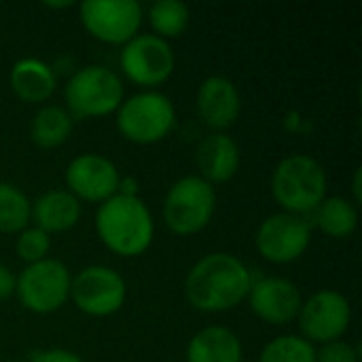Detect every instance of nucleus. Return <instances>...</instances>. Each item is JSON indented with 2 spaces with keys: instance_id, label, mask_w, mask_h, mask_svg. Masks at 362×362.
<instances>
[{
  "instance_id": "nucleus-10",
  "label": "nucleus",
  "mask_w": 362,
  "mask_h": 362,
  "mask_svg": "<svg viewBox=\"0 0 362 362\" xmlns=\"http://www.w3.org/2000/svg\"><path fill=\"white\" fill-rule=\"evenodd\" d=\"M312 244V225L305 216L276 212L269 214L257 229V252L274 265L299 261Z\"/></svg>"
},
{
  "instance_id": "nucleus-12",
  "label": "nucleus",
  "mask_w": 362,
  "mask_h": 362,
  "mask_svg": "<svg viewBox=\"0 0 362 362\" xmlns=\"http://www.w3.org/2000/svg\"><path fill=\"white\" fill-rule=\"evenodd\" d=\"M78 15L89 36L115 47L136 38L142 25V6L136 0H87Z\"/></svg>"
},
{
  "instance_id": "nucleus-22",
  "label": "nucleus",
  "mask_w": 362,
  "mask_h": 362,
  "mask_svg": "<svg viewBox=\"0 0 362 362\" xmlns=\"http://www.w3.org/2000/svg\"><path fill=\"white\" fill-rule=\"evenodd\" d=\"M148 21L153 34L170 42L172 38H180L187 32L191 21V11L180 0H159L148 8Z\"/></svg>"
},
{
  "instance_id": "nucleus-24",
  "label": "nucleus",
  "mask_w": 362,
  "mask_h": 362,
  "mask_svg": "<svg viewBox=\"0 0 362 362\" xmlns=\"http://www.w3.org/2000/svg\"><path fill=\"white\" fill-rule=\"evenodd\" d=\"M259 362H316V348L301 335H280L263 348Z\"/></svg>"
},
{
  "instance_id": "nucleus-14",
  "label": "nucleus",
  "mask_w": 362,
  "mask_h": 362,
  "mask_svg": "<svg viewBox=\"0 0 362 362\" xmlns=\"http://www.w3.org/2000/svg\"><path fill=\"white\" fill-rule=\"evenodd\" d=\"M246 299L255 316L272 327H284L295 322L303 305V297L297 284L278 276L252 280Z\"/></svg>"
},
{
  "instance_id": "nucleus-2",
  "label": "nucleus",
  "mask_w": 362,
  "mask_h": 362,
  "mask_svg": "<svg viewBox=\"0 0 362 362\" xmlns=\"http://www.w3.org/2000/svg\"><path fill=\"white\" fill-rule=\"evenodd\" d=\"M100 242L117 257H142L155 238V221L142 197L115 195L95 212Z\"/></svg>"
},
{
  "instance_id": "nucleus-19",
  "label": "nucleus",
  "mask_w": 362,
  "mask_h": 362,
  "mask_svg": "<svg viewBox=\"0 0 362 362\" xmlns=\"http://www.w3.org/2000/svg\"><path fill=\"white\" fill-rule=\"evenodd\" d=\"M187 362H242L244 346L227 327H206L187 346Z\"/></svg>"
},
{
  "instance_id": "nucleus-17",
  "label": "nucleus",
  "mask_w": 362,
  "mask_h": 362,
  "mask_svg": "<svg viewBox=\"0 0 362 362\" xmlns=\"http://www.w3.org/2000/svg\"><path fill=\"white\" fill-rule=\"evenodd\" d=\"M81 202L66 189H53L32 202V223L45 233H66L81 221Z\"/></svg>"
},
{
  "instance_id": "nucleus-20",
  "label": "nucleus",
  "mask_w": 362,
  "mask_h": 362,
  "mask_svg": "<svg viewBox=\"0 0 362 362\" xmlns=\"http://www.w3.org/2000/svg\"><path fill=\"white\" fill-rule=\"evenodd\" d=\"M312 214L316 227L333 240H348L358 227V206L341 195H327Z\"/></svg>"
},
{
  "instance_id": "nucleus-27",
  "label": "nucleus",
  "mask_w": 362,
  "mask_h": 362,
  "mask_svg": "<svg viewBox=\"0 0 362 362\" xmlns=\"http://www.w3.org/2000/svg\"><path fill=\"white\" fill-rule=\"evenodd\" d=\"M30 362H85L78 354L62 348H49V350H36L30 354Z\"/></svg>"
},
{
  "instance_id": "nucleus-30",
  "label": "nucleus",
  "mask_w": 362,
  "mask_h": 362,
  "mask_svg": "<svg viewBox=\"0 0 362 362\" xmlns=\"http://www.w3.org/2000/svg\"><path fill=\"white\" fill-rule=\"evenodd\" d=\"M45 6H49V8H68V6H72V2H45Z\"/></svg>"
},
{
  "instance_id": "nucleus-7",
  "label": "nucleus",
  "mask_w": 362,
  "mask_h": 362,
  "mask_svg": "<svg viewBox=\"0 0 362 362\" xmlns=\"http://www.w3.org/2000/svg\"><path fill=\"white\" fill-rule=\"evenodd\" d=\"M70 269L57 259H45L23 267L17 276L15 295L28 312L47 316L66 305L70 299Z\"/></svg>"
},
{
  "instance_id": "nucleus-31",
  "label": "nucleus",
  "mask_w": 362,
  "mask_h": 362,
  "mask_svg": "<svg viewBox=\"0 0 362 362\" xmlns=\"http://www.w3.org/2000/svg\"><path fill=\"white\" fill-rule=\"evenodd\" d=\"M13 362H21V361H13Z\"/></svg>"
},
{
  "instance_id": "nucleus-5",
  "label": "nucleus",
  "mask_w": 362,
  "mask_h": 362,
  "mask_svg": "<svg viewBox=\"0 0 362 362\" xmlns=\"http://www.w3.org/2000/svg\"><path fill=\"white\" fill-rule=\"evenodd\" d=\"M115 115L119 134L134 144H157L176 127L174 102L157 89L125 98Z\"/></svg>"
},
{
  "instance_id": "nucleus-26",
  "label": "nucleus",
  "mask_w": 362,
  "mask_h": 362,
  "mask_svg": "<svg viewBox=\"0 0 362 362\" xmlns=\"http://www.w3.org/2000/svg\"><path fill=\"white\" fill-rule=\"evenodd\" d=\"M316 362H361V354L352 344L339 339L316 348Z\"/></svg>"
},
{
  "instance_id": "nucleus-25",
  "label": "nucleus",
  "mask_w": 362,
  "mask_h": 362,
  "mask_svg": "<svg viewBox=\"0 0 362 362\" xmlns=\"http://www.w3.org/2000/svg\"><path fill=\"white\" fill-rule=\"evenodd\" d=\"M49 250H51V235L45 233L42 229L32 225V227H25L21 233H17L15 252L25 265L49 259Z\"/></svg>"
},
{
  "instance_id": "nucleus-4",
  "label": "nucleus",
  "mask_w": 362,
  "mask_h": 362,
  "mask_svg": "<svg viewBox=\"0 0 362 362\" xmlns=\"http://www.w3.org/2000/svg\"><path fill=\"white\" fill-rule=\"evenodd\" d=\"M64 100V108L74 119H102L119 110L125 100V85L115 70L93 64L68 78Z\"/></svg>"
},
{
  "instance_id": "nucleus-8",
  "label": "nucleus",
  "mask_w": 362,
  "mask_h": 362,
  "mask_svg": "<svg viewBox=\"0 0 362 362\" xmlns=\"http://www.w3.org/2000/svg\"><path fill=\"white\" fill-rule=\"evenodd\" d=\"M70 299L91 318H108L125 305L127 282L112 267L89 265L72 276Z\"/></svg>"
},
{
  "instance_id": "nucleus-15",
  "label": "nucleus",
  "mask_w": 362,
  "mask_h": 362,
  "mask_svg": "<svg viewBox=\"0 0 362 362\" xmlns=\"http://www.w3.org/2000/svg\"><path fill=\"white\" fill-rule=\"evenodd\" d=\"M195 106L199 119L210 129L225 134V129L233 127L242 115V95L231 78L212 74L199 83Z\"/></svg>"
},
{
  "instance_id": "nucleus-28",
  "label": "nucleus",
  "mask_w": 362,
  "mask_h": 362,
  "mask_svg": "<svg viewBox=\"0 0 362 362\" xmlns=\"http://www.w3.org/2000/svg\"><path fill=\"white\" fill-rule=\"evenodd\" d=\"M15 284H17V276L0 263V301L11 299L15 295Z\"/></svg>"
},
{
  "instance_id": "nucleus-1",
  "label": "nucleus",
  "mask_w": 362,
  "mask_h": 362,
  "mask_svg": "<svg viewBox=\"0 0 362 362\" xmlns=\"http://www.w3.org/2000/svg\"><path fill=\"white\" fill-rule=\"evenodd\" d=\"M252 280V272L242 259L229 252H212L189 269L185 295L197 312L223 314L246 301Z\"/></svg>"
},
{
  "instance_id": "nucleus-13",
  "label": "nucleus",
  "mask_w": 362,
  "mask_h": 362,
  "mask_svg": "<svg viewBox=\"0 0 362 362\" xmlns=\"http://www.w3.org/2000/svg\"><path fill=\"white\" fill-rule=\"evenodd\" d=\"M119 168L102 155L83 153L76 155L66 168V191H70L78 202L104 204L119 191Z\"/></svg>"
},
{
  "instance_id": "nucleus-11",
  "label": "nucleus",
  "mask_w": 362,
  "mask_h": 362,
  "mask_svg": "<svg viewBox=\"0 0 362 362\" xmlns=\"http://www.w3.org/2000/svg\"><path fill=\"white\" fill-rule=\"evenodd\" d=\"M301 337L314 348L344 339L352 322V305L339 291H318L303 301L297 316Z\"/></svg>"
},
{
  "instance_id": "nucleus-29",
  "label": "nucleus",
  "mask_w": 362,
  "mask_h": 362,
  "mask_svg": "<svg viewBox=\"0 0 362 362\" xmlns=\"http://www.w3.org/2000/svg\"><path fill=\"white\" fill-rule=\"evenodd\" d=\"M117 195H125V197H140L138 195V180L134 176H121L119 180V191Z\"/></svg>"
},
{
  "instance_id": "nucleus-6",
  "label": "nucleus",
  "mask_w": 362,
  "mask_h": 362,
  "mask_svg": "<svg viewBox=\"0 0 362 362\" xmlns=\"http://www.w3.org/2000/svg\"><path fill=\"white\" fill-rule=\"evenodd\" d=\"M216 212V191L199 176L176 180L163 199V221L180 238L204 231Z\"/></svg>"
},
{
  "instance_id": "nucleus-21",
  "label": "nucleus",
  "mask_w": 362,
  "mask_h": 362,
  "mask_svg": "<svg viewBox=\"0 0 362 362\" xmlns=\"http://www.w3.org/2000/svg\"><path fill=\"white\" fill-rule=\"evenodd\" d=\"M74 127V117L64 106H42L32 123H30V138L40 148H57L62 146Z\"/></svg>"
},
{
  "instance_id": "nucleus-18",
  "label": "nucleus",
  "mask_w": 362,
  "mask_h": 362,
  "mask_svg": "<svg viewBox=\"0 0 362 362\" xmlns=\"http://www.w3.org/2000/svg\"><path fill=\"white\" fill-rule=\"evenodd\" d=\"M8 83H11L13 93L21 102L40 104V102H47L55 93L57 74L47 62L38 57H23L13 64Z\"/></svg>"
},
{
  "instance_id": "nucleus-23",
  "label": "nucleus",
  "mask_w": 362,
  "mask_h": 362,
  "mask_svg": "<svg viewBox=\"0 0 362 362\" xmlns=\"http://www.w3.org/2000/svg\"><path fill=\"white\" fill-rule=\"evenodd\" d=\"M32 223V202L15 185L0 182V233H21Z\"/></svg>"
},
{
  "instance_id": "nucleus-16",
  "label": "nucleus",
  "mask_w": 362,
  "mask_h": 362,
  "mask_svg": "<svg viewBox=\"0 0 362 362\" xmlns=\"http://www.w3.org/2000/svg\"><path fill=\"white\" fill-rule=\"evenodd\" d=\"M195 163L199 170L197 176L214 187L229 182L238 174L242 165V153L231 136L214 132L197 144Z\"/></svg>"
},
{
  "instance_id": "nucleus-3",
  "label": "nucleus",
  "mask_w": 362,
  "mask_h": 362,
  "mask_svg": "<svg viewBox=\"0 0 362 362\" xmlns=\"http://www.w3.org/2000/svg\"><path fill=\"white\" fill-rule=\"evenodd\" d=\"M327 172L310 155L284 157L272 174V195L282 212L305 216L312 214L327 197Z\"/></svg>"
},
{
  "instance_id": "nucleus-9",
  "label": "nucleus",
  "mask_w": 362,
  "mask_h": 362,
  "mask_svg": "<svg viewBox=\"0 0 362 362\" xmlns=\"http://www.w3.org/2000/svg\"><path fill=\"white\" fill-rule=\"evenodd\" d=\"M119 64L123 74L144 91H153L163 85L176 68V53L168 40L155 34H138L123 45Z\"/></svg>"
}]
</instances>
